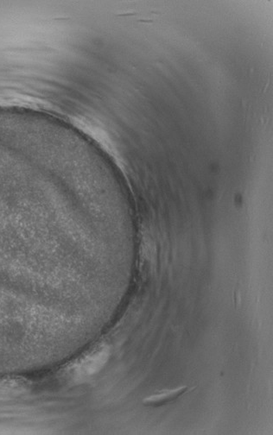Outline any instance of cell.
Returning a JSON list of instances; mask_svg holds the SVG:
<instances>
[{"label":"cell","instance_id":"6da1fadb","mask_svg":"<svg viewBox=\"0 0 273 435\" xmlns=\"http://www.w3.org/2000/svg\"><path fill=\"white\" fill-rule=\"evenodd\" d=\"M109 355V348L105 345L96 348L73 366L70 371L71 378L75 382H79L91 378L106 364Z\"/></svg>","mask_w":273,"mask_h":435},{"label":"cell","instance_id":"7a4b0ae2","mask_svg":"<svg viewBox=\"0 0 273 435\" xmlns=\"http://www.w3.org/2000/svg\"><path fill=\"white\" fill-rule=\"evenodd\" d=\"M186 389L187 387L182 386L176 389L164 390V392L148 396L147 398L144 399V403L149 404V405H158V404L168 403L169 400H174L182 396L186 392Z\"/></svg>","mask_w":273,"mask_h":435}]
</instances>
